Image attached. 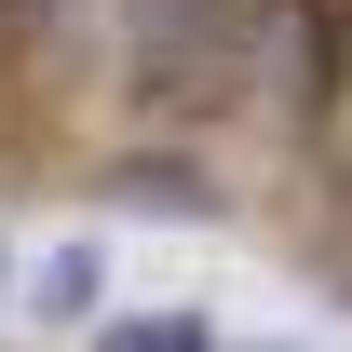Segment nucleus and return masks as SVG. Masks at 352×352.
<instances>
[{
    "mask_svg": "<svg viewBox=\"0 0 352 352\" xmlns=\"http://www.w3.org/2000/svg\"><path fill=\"white\" fill-rule=\"evenodd\" d=\"M28 325H41V339H82V325H109V244H95V230L41 244V271H28Z\"/></svg>",
    "mask_w": 352,
    "mask_h": 352,
    "instance_id": "1",
    "label": "nucleus"
},
{
    "mask_svg": "<svg viewBox=\"0 0 352 352\" xmlns=\"http://www.w3.org/2000/svg\"><path fill=\"white\" fill-rule=\"evenodd\" d=\"M82 352H217V325H204V311H122V325H95Z\"/></svg>",
    "mask_w": 352,
    "mask_h": 352,
    "instance_id": "2",
    "label": "nucleus"
},
{
    "mask_svg": "<svg viewBox=\"0 0 352 352\" xmlns=\"http://www.w3.org/2000/svg\"><path fill=\"white\" fill-rule=\"evenodd\" d=\"M0 258H14V244H0ZM0 298H14V271H0Z\"/></svg>",
    "mask_w": 352,
    "mask_h": 352,
    "instance_id": "3",
    "label": "nucleus"
},
{
    "mask_svg": "<svg viewBox=\"0 0 352 352\" xmlns=\"http://www.w3.org/2000/svg\"><path fill=\"white\" fill-rule=\"evenodd\" d=\"M271 352H285V339H271Z\"/></svg>",
    "mask_w": 352,
    "mask_h": 352,
    "instance_id": "4",
    "label": "nucleus"
}]
</instances>
